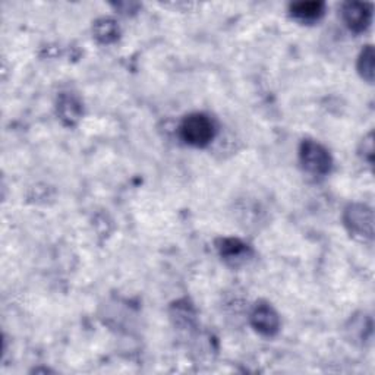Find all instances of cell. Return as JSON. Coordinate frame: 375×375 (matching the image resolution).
Returning <instances> with one entry per match:
<instances>
[{"mask_svg":"<svg viewBox=\"0 0 375 375\" xmlns=\"http://www.w3.org/2000/svg\"><path fill=\"white\" fill-rule=\"evenodd\" d=\"M182 140L194 147H206L214 136L213 122L201 113H194L184 119L180 125Z\"/></svg>","mask_w":375,"mask_h":375,"instance_id":"1","label":"cell"},{"mask_svg":"<svg viewBox=\"0 0 375 375\" xmlns=\"http://www.w3.org/2000/svg\"><path fill=\"white\" fill-rule=\"evenodd\" d=\"M301 162L308 172L314 175H325L332 166L328 151L315 141L306 140L301 145Z\"/></svg>","mask_w":375,"mask_h":375,"instance_id":"2","label":"cell"},{"mask_svg":"<svg viewBox=\"0 0 375 375\" xmlns=\"http://www.w3.org/2000/svg\"><path fill=\"white\" fill-rule=\"evenodd\" d=\"M343 19L352 31L361 32L371 22V6L359 2L346 3L343 8Z\"/></svg>","mask_w":375,"mask_h":375,"instance_id":"3","label":"cell"},{"mask_svg":"<svg viewBox=\"0 0 375 375\" xmlns=\"http://www.w3.org/2000/svg\"><path fill=\"white\" fill-rule=\"evenodd\" d=\"M253 325L266 336L275 334L279 330V317L268 305H258L251 315Z\"/></svg>","mask_w":375,"mask_h":375,"instance_id":"4","label":"cell"},{"mask_svg":"<svg viewBox=\"0 0 375 375\" xmlns=\"http://www.w3.org/2000/svg\"><path fill=\"white\" fill-rule=\"evenodd\" d=\"M347 224L350 226V231L361 236H369L372 235V214L368 208L362 206H355L347 211L346 217Z\"/></svg>","mask_w":375,"mask_h":375,"instance_id":"5","label":"cell"},{"mask_svg":"<svg viewBox=\"0 0 375 375\" xmlns=\"http://www.w3.org/2000/svg\"><path fill=\"white\" fill-rule=\"evenodd\" d=\"M292 15L303 22H312L324 14V3L321 2H299L290 8Z\"/></svg>","mask_w":375,"mask_h":375,"instance_id":"6","label":"cell"},{"mask_svg":"<svg viewBox=\"0 0 375 375\" xmlns=\"http://www.w3.org/2000/svg\"><path fill=\"white\" fill-rule=\"evenodd\" d=\"M94 34L101 43H111L119 37V28L115 21L105 18L96 22Z\"/></svg>","mask_w":375,"mask_h":375,"instance_id":"7","label":"cell"},{"mask_svg":"<svg viewBox=\"0 0 375 375\" xmlns=\"http://www.w3.org/2000/svg\"><path fill=\"white\" fill-rule=\"evenodd\" d=\"M219 248H220L222 255L229 261L244 259V257L248 253L246 245L237 239H224L222 242V246H219Z\"/></svg>","mask_w":375,"mask_h":375,"instance_id":"8","label":"cell"},{"mask_svg":"<svg viewBox=\"0 0 375 375\" xmlns=\"http://www.w3.org/2000/svg\"><path fill=\"white\" fill-rule=\"evenodd\" d=\"M358 67H359V72L362 74V76L368 79V81L371 83L372 76H374V50H372L371 45H368V47L362 52Z\"/></svg>","mask_w":375,"mask_h":375,"instance_id":"9","label":"cell"},{"mask_svg":"<svg viewBox=\"0 0 375 375\" xmlns=\"http://www.w3.org/2000/svg\"><path fill=\"white\" fill-rule=\"evenodd\" d=\"M61 113H62V119H67L69 123L78 120L79 118V105L72 98H63L61 101Z\"/></svg>","mask_w":375,"mask_h":375,"instance_id":"10","label":"cell"}]
</instances>
